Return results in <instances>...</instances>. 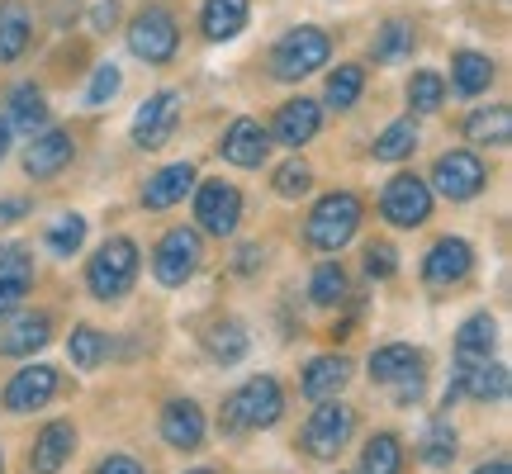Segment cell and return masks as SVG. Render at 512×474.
I'll use <instances>...</instances> for the list:
<instances>
[{"label": "cell", "mask_w": 512, "mask_h": 474, "mask_svg": "<svg viewBox=\"0 0 512 474\" xmlns=\"http://www.w3.org/2000/svg\"><path fill=\"white\" fill-rule=\"evenodd\" d=\"M285 413V394L271 375H252L247 384H238L228 403H223V427L228 432H266Z\"/></svg>", "instance_id": "1"}, {"label": "cell", "mask_w": 512, "mask_h": 474, "mask_svg": "<svg viewBox=\"0 0 512 474\" xmlns=\"http://www.w3.org/2000/svg\"><path fill=\"white\" fill-rule=\"evenodd\" d=\"M332 38L318 24H299L290 34H280V43L271 48V76L275 81H304L318 67H328Z\"/></svg>", "instance_id": "2"}, {"label": "cell", "mask_w": 512, "mask_h": 474, "mask_svg": "<svg viewBox=\"0 0 512 474\" xmlns=\"http://www.w3.org/2000/svg\"><path fill=\"white\" fill-rule=\"evenodd\" d=\"M361 200L351 195V190H332V195H323V200L313 204L309 214V247H318V252H342L351 237H356V228H361Z\"/></svg>", "instance_id": "3"}, {"label": "cell", "mask_w": 512, "mask_h": 474, "mask_svg": "<svg viewBox=\"0 0 512 474\" xmlns=\"http://www.w3.org/2000/svg\"><path fill=\"white\" fill-rule=\"evenodd\" d=\"M133 280H138V247H133V237H110L100 252L91 256V266H86V285H91L95 299H124L133 290Z\"/></svg>", "instance_id": "4"}, {"label": "cell", "mask_w": 512, "mask_h": 474, "mask_svg": "<svg viewBox=\"0 0 512 474\" xmlns=\"http://www.w3.org/2000/svg\"><path fill=\"white\" fill-rule=\"evenodd\" d=\"M176 48H181V29H176V15L166 5H147L133 15V24H128V53L133 57L162 67L176 57Z\"/></svg>", "instance_id": "5"}, {"label": "cell", "mask_w": 512, "mask_h": 474, "mask_svg": "<svg viewBox=\"0 0 512 474\" xmlns=\"http://www.w3.org/2000/svg\"><path fill=\"white\" fill-rule=\"evenodd\" d=\"M356 432V413L342 399H318V408L304 422V451L313 460H337Z\"/></svg>", "instance_id": "6"}, {"label": "cell", "mask_w": 512, "mask_h": 474, "mask_svg": "<svg viewBox=\"0 0 512 474\" xmlns=\"http://www.w3.org/2000/svg\"><path fill=\"white\" fill-rule=\"evenodd\" d=\"M380 214L394 228H422V223L432 219V185L422 181V176H413V171H399L394 181L384 185Z\"/></svg>", "instance_id": "7"}, {"label": "cell", "mask_w": 512, "mask_h": 474, "mask_svg": "<svg viewBox=\"0 0 512 474\" xmlns=\"http://www.w3.org/2000/svg\"><path fill=\"white\" fill-rule=\"evenodd\" d=\"M200 233L195 228H171V233H162V242H157V252H152V275L162 280V285H185L190 275L200 271Z\"/></svg>", "instance_id": "8"}, {"label": "cell", "mask_w": 512, "mask_h": 474, "mask_svg": "<svg viewBox=\"0 0 512 474\" xmlns=\"http://www.w3.org/2000/svg\"><path fill=\"white\" fill-rule=\"evenodd\" d=\"M484 181H489V171H484V162H479L475 152H441L437 166H432V190L437 195H446V200H475L479 190H484Z\"/></svg>", "instance_id": "9"}, {"label": "cell", "mask_w": 512, "mask_h": 474, "mask_svg": "<svg viewBox=\"0 0 512 474\" xmlns=\"http://www.w3.org/2000/svg\"><path fill=\"white\" fill-rule=\"evenodd\" d=\"M195 219H200L204 233L233 237L242 223V190L228 181H204L195 190Z\"/></svg>", "instance_id": "10"}, {"label": "cell", "mask_w": 512, "mask_h": 474, "mask_svg": "<svg viewBox=\"0 0 512 474\" xmlns=\"http://www.w3.org/2000/svg\"><path fill=\"white\" fill-rule=\"evenodd\" d=\"M176 124H181V95L157 91L152 100L138 105V114H133V143L138 147H162V143H171Z\"/></svg>", "instance_id": "11"}, {"label": "cell", "mask_w": 512, "mask_h": 474, "mask_svg": "<svg viewBox=\"0 0 512 474\" xmlns=\"http://www.w3.org/2000/svg\"><path fill=\"white\" fill-rule=\"evenodd\" d=\"M470 266H475V247L465 237H441V242H432V252L422 256V280L432 290H446V285H460L470 275Z\"/></svg>", "instance_id": "12"}, {"label": "cell", "mask_w": 512, "mask_h": 474, "mask_svg": "<svg viewBox=\"0 0 512 474\" xmlns=\"http://www.w3.org/2000/svg\"><path fill=\"white\" fill-rule=\"evenodd\" d=\"M72 157H76L72 133H62V128H38L34 143L24 147V171H29L34 181H53V176H62V171L72 166Z\"/></svg>", "instance_id": "13"}, {"label": "cell", "mask_w": 512, "mask_h": 474, "mask_svg": "<svg viewBox=\"0 0 512 474\" xmlns=\"http://www.w3.org/2000/svg\"><path fill=\"white\" fill-rule=\"evenodd\" d=\"M223 162H233V166H261L266 162V152H271V128L266 124H256V119H233L228 124V133H223Z\"/></svg>", "instance_id": "14"}, {"label": "cell", "mask_w": 512, "mask_h": 474, "mask_svg": "<svg viewBox=\"0 0 512 474\" xmlns=\"http://www.w3.org/2000/svg\"><path fill=\"white\" fill-rule=\"evenodd\" d=\"M318 128H323V110L299 95V100H285V105H280V114H275V124H271V138L280 147H294V152H299L304 143L318 138Z\"/></svg>", "instance_id": "15"}, {"label": "cell", "mask_w": 512, "mask_h": 474, "mask_svg": "<svg viewBox=\"0 0 512 474\" xmlns=\"http://www.w3.org/2000/svg\"><path fill=\"white\" fill-rule=\"evenodd\" d=\"M57 394V370L53 365H24L15 370V380L5 384V408L10 413H34Z\"/></svg>", "instance_id": "16"}, {"label": "cell", "mask_w": 512, "mask_h": 474, "mask_svg": "<svg viewBox=\"0 0 512 474\" xmlns=\"http://www.w3.org/2000/svg\"><path fill=\"white\" fill-rule=\"evenodd\" d=\"M53 318L48 313H19L10 323H0V356H34L48 347Z\"/></svg>", "instance_id": "17"}, {"label": "cell", "mask_w": 512, "mask_h": 474, "mask_svg": "<svg viewBox=\"0 0 512 474\" xmlns=\"http://www.w3.org/2000/svg\"><path fill=\"white\" fill-rule=\"evenodd\" d=\"M162 441L176 451H200L204 446V413L200 403L190 399H171L162 408Z\"/></svg>", "instance_id": "18"}, {"label": "cell", "mask_w": 512, "mask_h": 474, "mask_svg": "<svg viewBox=\"0 0 512 474\" xmlns=\"http://www.w3.org/2000/svg\"><path fill=\"white\" fill-rule=\"evenodd\" d=\"M72 451H76L72 422H48V427L38 432L34 451H29V470L34 474H57L67 460H72Z\"/></svg>", "instance_id": "19"}, {"label": "cell", "mask_w": 512, "mask_h": 474, "mask_svg": "<svg viewBox=\"0 0 512 474\" xmlns=\"http://www.w3.org/2000/svg\"><path fill=\"white\" fill-rule=\"evenodd\" d=\"M460 394H470L475 403H498L508 394V370L498 361H470L456 365V380H451Z\"/></svg>", "instance_id": "20"}, {"label": "cell", "mask_w": 512, "mask_h": 474, "mask_svg": "<svg viewBox=\"0 0 512 474\" xmlns=\"http://www.w3.org/2000/svg\"><path fill=\"white\" fill-rule=\"evenodd\" d=\"M247 15H252L247 0H204L200 29L209 43H228V38H238L247 29Z\"/></svg>", "instance_id": "21"}, {"label": "cell", "mask_w": 512, "mask_h": 474, "mask_svg": "<svg viewBox=\"0 0 512 474\" xmlns=\"http://www.w3.org/2000/svg\"><path fill=\"white\" fill-rule=\"evenodd\" d=\"M195 181H200V176H195V166L190 162H171L143 185V204L147 209H171V204L185 200V190H190Z\"/></svg>", "instance_id": "22"}, {"label": "cell", "mask_w": 512, "mask_h": 474, "mask_svg": "<svg viewBox=\"0 0 512 474\" xmlns=\"http://www.w3.org/2000/svg\"><path fill=\"white\" fill-rule=\"evenodd\" d=\"M347 380H351V361H347V356H313L299 384H304V394L318 403V399H337V394L347 389Z\"/></svg>", "instance_id": "23"}, {"label": "cell", "mask_w": 512, "mask_h": 474, "mask_svg": "<svg viewBox=\"0 0 512 474\" xmlns=\"http://www.w3.org/2000/svg\"><path fill=\"white\" fill-rule=\"evenodd\" d=\"M465 138L479 147H508L512 143V110L508 105H479L465 119Z\"/></svg>", "instance_id": "24"}, {"label": "cell", "mask_w": 512, "mask_h": 474, "mask_svg": "<svg viewBox=\"0 0 512 474\" xmlns=\"http://www.w3.org/2000/svg\"><path fill=\"white\" fill-rule=\"evenodd\" d=\"M418 370H422V351L408 347V342L370 351V380L375 384H399L403 375H418Z\"/></svg>", "instance_id": "25"}, {"label": "cell", "mask_w": 512, "mask_h": 474, "mask_svg": "<svg viewBox=\"0 0 512 474\" xmlns=\"http://www.w3.org/2000/svg\"><path fill=\"white\" fill-rule=\"evenodd\" d=\"M494 342H498V323L489 318V313L465 318V323H460V332H456V356H460V365L489 361V356H494Z\"/></svg>", "instance_id": "26"}, {"label": "cell", "mask_w": 512, "mask_h": 474, "mask_svg": "<svg viewBox=\"0 0 512 474\" xmlns=\"http://www.w3.org/2000/svg\"><path fill=\"white\" fill-rule=\"evenodd\" d=\"M29 34H34L29 10H24L19 0H5V5H0V62H15V57H24Z\"/></svg>", "instance_id": "27"}, {"label": "cell", "mask_w": 512, "mask_h": 474, "mask_svg": "<svg viewBox=\"0 0 512 474\" xmlns=\"http://www.w3.org/2000/svg\"><path fill=\"white\" fill-rule=\"evenodd\" d=\"M451 86H456L460 95H484L489 86H494V62L484 53H456L451 57Z\"/></svg>", "instance_id": "28"}, {"label": "cell", "mask_w": 512, "mask_h": 474, "mask_svg": "<svg viewBox=\"0 0 512 474\" xmlns=\"http://www.w3.org/2000/svg\"><path fill=\"white\" fill-rule=\"evenodd\" d=\"M10 128H19V133H29L34 138L38 128H48V100H43V91L38 86H15V95H10V119H5Z\"/></svg>", "instance_id": "29"}, {"label": "cell", "mask_w": 512, "mask_h": 474, "mask_svg": "<svg viewBox=\"0 0 512 474\" xmlns=\"http://www.w3.org/2000/svg\"><path fill=\"white\" fill-rule=\"evenodd\" d=\"M403 470V446L394 432H375L361 451V474H399Z\"/></svg>", "instance_id": "30"}, {"label": "cell", "mask_w": 512, "mask_h": 474, "mask_svg": "<svg viewBox=\"0 0 512 474\" xmlns=\"http://www.w3.org/2000/svg\"><path fill=\"white\" fill-rule=\"evenodd\" d=\"M418 456H422V465H432V470H446L451 460H456V427L446 418H437L427 432H422V441H418Z\"/></svg>", "instance_id": "31"}, {"label": "cell", "mask_w": 512, "mask_h": 474, "mask_svg": "<svg viewBox=\"0 0 512 474\" xmlns=\"http://www.w3.org/2000/svg\"><path fill=\"white\" fill-rule=\"evenodd\" d=\"M413 152H418V124L413 119H399V124H389L375 138V162H403Z\"/></svg>", "instance_id": "32"}, {"label": "cell", "mask_w": 512, "mask_h": 474, "mask_svg": "<svg viewBox=\"0 0 512 474\" xmlns=\"http://www.w3.org/2000/svg\"><path fill=\"white\" fill-rule=\"evenodd\" d=\"M204 342H209V356L219 365H238L242 356H247V332H242V323H214Z\"/></svg>", "instance_id": "33"}, {"label": "cell", "mask_w": 512, "mask_h": 474, "mask_svg": "<svg viewBox=\"0 0 512 474\" xmlns=\"http://www.w3.org/2000/svg\"><path fill=\"white\" fill-rule=\"evenodd\" d=\"M309 299L313 304H323V309L342 304V299H347V271H342L337 261H323V266L313 271V280H309Z\"/></svg>", "instance_id": "34"}, {"label": "cell", "mask_w": 512, "mask_h": 474, "mask_svg": "<svg viewBox=\"0 0 512 474\" xmlns=\"http://www.w3.org/2000/svg\"><path fill=\"white\" fill-rule=\"evenodd\" d=\"M408 105H413V114H437L441 105H446V81H441L437 72H413V81H408Z\"/></svg>", "instance_id": "35"}, {"label": "cell", "mask_w": 512, "mask_h": 474, "mask_svg": "<svg viewBox=\"0 0 512 474\" xmlns=\"http://www.w3.org/2000/svg\"><path fill=\"white\" fill-rule=\"evenodd\" d=\"M361 91H366V72H361V67H351V62L328 76V105L332 110H351V105L361 100Z\"/></svg>", "instance_id": "36"}, {"label": "cell", "mask_w": 512, "mask_h": 474, "mask_svg": "<svg viewBox=\"0 0 512 474\" xmlns=\"http://www.w3.org/2000/svg\"><path fill=\"white\" fill-rule=\"evenodd\" d=\"M67 351H72V365H81V370H95V365L105 361V351H110V342H105V332L91 328V323H81V328L72 332V342H67Z\"/></svg>", "instance_id": "37"}, {"label": "cell", "mask_w": 512, "mask_h": 474, "mask_svg": "<svg viewBox=\"0 0 512 474\" xmlns=\"http://www.w3.org/2000/svg\"><path fill=\"white\" fill-rule=\"evenodd\" d=\"M413 53V29L403 19H389L375 38V62H399V57Z\"/></svg>", "instance_id": "38"}, {"label": "cell", "mask_w": 512, "mask_h": 474, "mask_svg": "<svg viewBox=\"0 0 512 474\" xmlns=\"http://www.w3.org/2000/svg\"><path fill=\"white\" fill-rule=\"evenodd\" d=\"M81 242H86V219H81V214H62V219L48 228V252H57V256L81 252Z\"/></svg>", "instance_id": "39"}, {"label": "cell", "mask_w": 512, "mask_h": 474, "mask_svg": "<svg viewBox=\"0 0 512 474\" xmlns=\"http://www.w3.org/2000/svg\"><path fill=\"white\" fill-rule=\"evenodd\" d=\"M119 86H124V76H119V67H114V62L95 67L91 86H86V110H100V105H110L114 95H119Z\"/></svg>", "instance_id": "40"}, {"label": "cell", "mask_w": 512, "mask_h": 474, "mask_svg": "<svg viewBox=\"0 0 512 474\" xmlns=\"http://www.w3.org/2000/svg\"><path fill=\"white\" fill-rule=\"evenodd\" d=\"M309 185H313V171L304 162H285L275 171V195H280V200H299Z\"/></svg>", "instance_id": "41"}, {"label": "cell", "mask_w": 512, "mask_h": 474, "mask_svg": "<svg viewBox=\"0 0 512 474\" xmlns=\"http://www.w3.org/2000/svg\"><path fill=\"white\" fill-rule=\"evenodd\" d=\"M394 271H399V252H394L389 242H370L366 247V275L370 280H389Z\"/></svg>", "instance_id": "42"}, {"label": "cell", "mask_w": 512, "mask_h": 474, "mask_svg": "<svg viewBox=\"0 0 512 474\" xmlns=\"http://www.w3.org/2000/svg\"><path fill=\"white\" fill-rule=\"evenodd\" d=\"M0 275H10V280H34V256L15 247V242H5L0 247Z\"/></svg>", "instance_id": "43"}, {"label": "cell", "mask_w": 512, "mask_h": 474, "mask_svg": "<svg viewBox=\"0 0 512 474\" xmlns=\"http://www.w3.org/2000/svg\"><path fill=\"white\" fill-rule=\"evenodd\" d=\"M24 290H29V280H10V275H0V323H5V318L19 309Z\"/></svg>", "instance_id": "44"}, {"label": "cell", "mask_w": 512, "mask_h": 474, "mask_svg": "<svg viewBox=\"0 0 512 474\" xmlns=\"http://www.w3.org/2000/svg\"><path fill=\"white\" fill-rule=\"evenodd\" d=\"M95 474H143V465L133 456H110V460H100V470Z\"/></svg>", "instance_id": "45"}, {"label": "cell", "mask_w": 512, "mask_h": 474, "mask_svg": "<svg viewBox=\"0 0 512 474\" xmlns=\"http://www.w3.org/2000/svg\"><path fill=\"white\" fill-rule=\"evenodd\" d=\"M233 266H238V275H252L256 266H261V247H242V252H238V261H233Z\"/></svg>", "instance_id": "46"}, {"label": "cell", "mask_w": 512, "mask_h": 474, "mask_svg": "<svg viewBox=\"0 0 512 474\" xmlns=\"http://www.w3.org/2000/svg\"><path fill=\"white\" fill-rule=\"evenodd\" d=\"M19 214H29V200H5L0 204V223H15Z\"/></svg>", "instance_id": "47"}, {"label": "cell", "mask_w": 512, "mask_h": 474, "mask_svg": "<svg viewBox=\"0 0 512 474\" xmlns=\"http://www.w3.org/2000/svg\"><path fill=\"white\" fill-rule=\"evenodd\" d=\"M475 474H512V465L508 460H489V465H479Z\"/></svg>", "instance_id": "48"}, {"label": "cell", "mask_w": 512, "mask_h": 474, "mask_svg": "<svg viewBox=\"0 0 512 474\" xmlns=\"http://www.w3.org/2000/svg\"><path fill=\"white\" fill-rule=\"evenodd\" d=\"M5 152H10V124L0 119V162H5Z\"/></svg>", "instance_id": "49"}, {"label": "cell", "mask_w": 512, "mask_h": 474, "mask_svg": "<svg viewBox=\"0 0 512 474\" xmlns=\"http://www.w3.org/2000/svg\"><path fill=\"white\" fill-rule=\"evenodd\" d=\"M190 474H214V470H190Z\"/></svg>", "instance_id": "50"}, {"label": "cell", "mask_w": 512, "mask_h": 474, "mask_svg": "<svg viewBox=\"0 0 512 474\" xmlns=\"http://www.w3.org/2000/svg\"><path fill=\"white\" fill-rule=\"evenodd\" d=\"M0 470H5V460H0Z\"/></svg>", "instance_id": "51"}]
</instances>
